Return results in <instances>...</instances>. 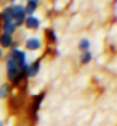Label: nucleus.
Listing matches in <instances>:
<instances>
[{"mask_svg":"<svg viewBox=\"0 0 117 126\" xmlns=\"http://www.w3.org/2000/svg\"><path fill=\"white\" fill-rule=\"evenodd\" d=\"M23 43H24L26 50H29V52H36V50H40L41 45H43L40 36H29V38H26Z\"/></svg>","mask_w":117,"mask_h":126,"instance_id":"obj_1","label":"nucleus"},{"mask_svg":"<svg viewBox=\"0 0 117 126\" xmlns=\"http://www.w3.org/2000/svg\"><path fill=\"white\" fill-rule=\"evenodd\" d=\"M40 24H41V21H40L36 16H26V17H24V24H23V26H26L28 30H38V28H40Z\"/></svg>","mask_w":117,"mask_h":126,"instance_id":"obj_2","label":"nucleus"},{"mask_svg":"<svg viewBox=\"0 0 117 126\" xmlns=\"http://www.w3.org/2000/svg\"><path fill=\"white\" fill-rule=\"evenodd\" d=\"M43 98H45V93H40V95H35V97H33V102H31V116H33L35 119H36V112H38V109H40Z\"/></svg>","mask_w":117,"mask_h":126,"instance_id":"obj_3","label":"nucleus"},{"mask_svg":"<svg viewBox=\"0 0 117 126\" xmlns=\"http://www.w3.org/2000/svg\"><path fill=\"white\" fill-rule=\"evenodd\" d=\"M41 69V61H35V62H29V67H28V73H26V78H35Z\"/></svg>","mask_w":117,"mask_h":126,"instance_id":"obj_4","label":"nucleus"},{"mask_svg":"<svg viewBox=\"0 0 117 126\" xmlns=\"http://www.w3.org/2000/svg\"><path fill=\"white\" fill-rule=\"evenodd\" d=\"M0 30H2V33H5V35H12L14 36V33L17 31V26L12 21H4V23H0Z\"/></svg>","mask_w":117,"mask_h":126,"instance_id":"obj_5","label":"nucleus"},{"mask_svg":"<svg viewBox=\"0 0 117 126\" xmlns=\"http://www.w3.org/2000/svg\"><path fill=\"white\" fill-rule=\"evenodd\" d=\"M12 42H14V36L12 35H5V33H0V48H11V45H12Z\"/></svg>","mask_w":117,"mask_h":126,"instance_id":"obj_6","label":"nucleus"},{"mask_svg":"<svg viewBox=\"0 0 117 126\" xmlns=\"http://www.w3.org/2000/svg\"><path fill=\"white\" fill-rule=\"evenodd\" d=\"M38 5L40 4H36V2H26V5H24V16H35Z\"/></svg>","mask_w":117,"mask_h":126,"instance_id":"obj_7","label":"nucleus"},{"mask_svg":"<svg viewBox=\"0 0 117 126\" xmlns=\"http://www.w3.org/2000/svg\"><path fill=\"white\" fill-rule=\"evenodd\" d=\"M91 59H93V54H91V50L81 52V57H79L81 64H90V62H91Z\"/></svg>","mask_w":117,"mask_h":126,"instance_id":"obj_8","label":"nucleus"},{"mask_svg":"<svg viewBox=\"0 0 117 126\" xmlns=\"http://www.w3.org/2000/svg\"><path fill=\"white\" fill-rule=\"evenodd\" d=\"M90 45H91V43H90V40H88V38H81V40H79V43H78V47H79V50H81V52L90 50Z\"/></svg>","mask_w":117,"mask_h":126,"instance_id":"obj_9","label":"nucleus"},{"mask_svg":"<svg viewBox=\"0 0 117 126\" xmlns=\"http://www.w3.org/2000/svg\"><path fill=\"white\" fill-rule=\"evenodd\" d=\"M9 92H11V85L9 83L2 85V86H0V98H7L9 97Z\"/></svg>","mask_w":117,"mask_h":126,"instance_id":"obj_10","label":"nucleus"},{"mask_svg":"<svg viewBox=\"0 0 117 126\" xmlns=\"http://www.w3.org/2000/svg\"><path fill=\"white\" fill-rule=\"evenodd\" d=\"M47 40H48L50 43H57V33H55L52 28L47 30Z\"/></svg>","mask_w":117,"mask_h":126,"instance_id":"obj_11","label":"nucleus"},{"mask_svg":"<svg viewBox=\"0 0 117 126\" xmlns=\"http://www.w3.org/2000/svg\"><path fill=\"white\" fill-rule=\"evenodd\" d=\"M2 57H4V50H2V48H0V59H2Z\"/></svg>","mask_w":117,"mask_h":126,"instance_id":"obj_12","label":"nucleus"},{"mask_svg":"<svg viewBox=\"0 0 117 126\" xmlns=\"http://www.w3.org/2000/svg\"><path fill=\"white\" fill-rule=\"evenodd\" d=\"M17 2V0H9V4H16Z\"/></svg>","mask_w":117,"mask_h":126,"instance_id":"obj_13","label":"nucleus"},{"mask_svg":"<svg viewBox=\"0 0 117 126\" xmlns=\"http://www.w3.org/2000/svg\"><path fill=\"white\" fill-rule=\"evenodd\" d=\"M0 126H4V121H2V119H0Z\"/></svg>","mask_w":117,"mask_h":126,"instance_id":"obj_14","label":"nucleus"}]
</instances>
